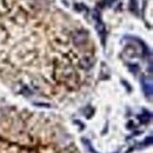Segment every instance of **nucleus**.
Segmentation results:
<instances>
[{
	"label": "nucleus",
	"mask_w": 153,
	"mask_h": 153,
	"mask_svg": "<svg viewBox=\"0 0 153 153\" xmlns=\"http://www.w3.org/2000/svg\"><path fill=\"white\" fill-rule=\"evenodd\" d=\"M81 141H82V144H84V145H85V146L88 149V151H90L91 153H98L96 150H94V147L92 146V144H91V141H90L88 139H86V138H82V139H81Z\"/></svg>",
	"instance_id": "20e7f679"
},
{
	"label": "nucleus",
	"mask_w": 153,
	"mask_h": 153,
	"mask_svg": "<svg viewBox=\"0 0 153 153\" xmlns=\"http://www.w3.org/2000/svg\"><path fill=\"white\" fill-rule=\"evenodd\" d=\"M92 18L96 22V30L99 34V37L101 38V41H102V45H105V38H106V28H105V25L102 22V19H101V16H100V12L98 10H94L93 11V14H92Z\"/></svg>",
	"instance_id": "f257e3e1"
},
{
	"label": "nucleus",
	"mask_w": 153,
	"mask_h": 153,
	"mask_svg": "<svg viewBox=\"0 0 153 153\" xmlns=\"http://www.w3.org/2000/svg\"><path fill=\"white\" fill-rule=\"evenodd\" d=\"M138 118H139V120L143 123V124H146V123H149L150 120H151V118H152V115H151V113L150 112H144V114H140L138 115Z\"/></svg>",
	"instance_id": "7ed1b4c3"
},
{
	"label": "nucleus",
	"mask_w": 153,
	"mask_h": 153,
	"mask_svg": "<svg viewBox=\"0 0 153 153\" xmlns=\"http://www.w3.org/2000/svg\"><path fill=\"white\" fill-rule=\"evenodd\" d=\"M140 82H141V88H143V92H144L145 97L151 100L153 93V86H152V79H151V76H143L141 79H140Z\"/></svg>",
	"instance_id": "f03ea898"
}]
</instances>
